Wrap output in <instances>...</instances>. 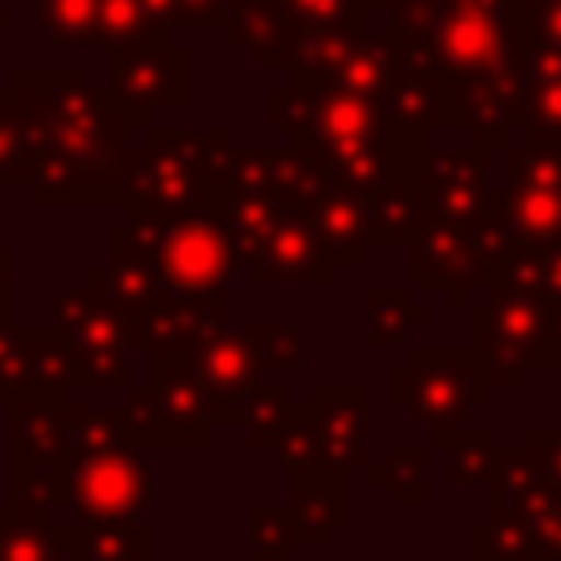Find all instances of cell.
<instances>
[{
  "label": "cell",
  "instance_id": "cell-5",
  "mask_svg": "<svg viewBox=\"0 0 561 561\" xmlns=\"http://www.w3.org/2000/svg\"><path fill=\"white\" fill-rule=\"evenodd\" d=\"M53 508H70L75 530L131 526L149 504V465L136 447H110L92 456H66L44 486Z\"/></svg>",
  "mask_w": 561,
  "mask_h": 561
},
{
  "label": "cell",
  "instance_id": "cell-23",
  "mask_svg": "<svg viewBox=\"0 0 561 561\" xmlns=\"http://www.w3.org/2000/svg\"><path fill=\"white\" fill-rule=\"evenodd\" d=\"M35 22L53 35V44H96V0H35Z\"/></svg>",
  "mask_w": 561,
  "mask_h": 561
},
{
  "label": "cell",
  "instance_id": "cell-28",
  "mask_svg": "<svg viewBox=\"0 0 561 561\" xmlns=\"http://www.w3.org/2000/svg\"><path fill=\"white\" fill-rule=\"evenodd\" d=\"M543 368H561V311H552V324H548V359Z\"/></svg>",
  "mask_w": 561,
  "mask_h": 561
},
{
  "label": "cell",
  "instance_id": "cell-31",
  "mask_svg": "<svg viewBox=\"0 0 561 561\" xmlns=\"http://www.w3.org/2000/svg\"><path fill=\"white\" fill-rule=\"evenodd\" d=\"M4 31H9V9H0V39H4Z\"/></svg>",
  "mask_w": 561,
  "mask_h": 561
},
{
  "label": "cell",
  "instance_id": "cell-16",
  "mask_svg": "<svg viewBox=\"0 0 561 561\" xmlns=\"http://www.w3.org/2000/svg\"><path fill=\"white\" fill-rule=\"evenodd\" d=\"M491 280H500V285H508V289H522V294L539 298L543 307L561 311V241L508 250V254L500 259V267H495ZM491 280H486V285H491Z\"/></svg>",
  "mask_w": 561,
  "mask_h": 561
},
{
  "label": "cell",
  "instance_id": "cell-10",
  "mask_svg": "<svg viewBox=\"0 0 561 561\" xmlns=\"http://www.w3.org/2000/svg\"><path fill=\"white\" fill-rule=\"evenodd\" d=\"M66 416L70 403L57 394H26L13 403V486L44 491L66 460Z\"/></svg>",
  "mask_w": 561,
  "mask_h": 561
},
{
  "label": "cell",
  "instance_id": "cell-1",
  "mask_svg": "<svg viewBox=\"0 0 561 561\" xmlns=\"http://www.w3.org/2000/svg\"><path fill=\"white\" fill-rule=\"evenodd\" d=\"M430 66L438 79V127H469L473 145H508L522 127L526 35L522 0H438Z\"/></svg>",
  "mask_w": 561,
  "mask_h": 561
},
{
  "label": "cell",
  "instance_id": "cell-4",
  "mask_svg": "<svg viewBox=\"0 0 561 561\" xmlns=\"http://www.w3.org/2000/svg\"><path fill=\"white\" fill-rule=\"evenodd\" d=\"M548 324H552V307H543L539 298L508 289L500 280L478 289V302L469 307V342L465 346L482 359L491 390L495 386L522 390L530 381V373L543 368Z\"/></svg>",
  "mask_w": 561,
  "mask_h": 561
},
{
  "label": "cell",
  "instance_id": "cell-7",
  "mask_svg": "<svg viewBox=\"0 0 561 561\" xmlns=\"http://www.w3.org/2000/svg\"><path fill=\"white\" fill-rule=\"evenodd\" d=\"M408 250H412V285L447 289L451 307H469V298L491 280L486 250H482V224H456V219L425 210Z\"/></svg>",
  "mask_w": 561,
  "mask_h": 561
},
{
  "label": "cell",
  "instance_id": "cell-29",
  "mask_svg": "<svg viewBox=\"0 0 561 561\" xmlns=\"http://www.w3.org/2000/svg\"><path fill=\"white\" fill-rule=\"evenodd\" d=\"M9 250L0 245V320H4V311H9Z\"/></svg>",
  "mask_w": 561,
  "mask_h": 561
},
{
  "label": "cell",
  "instance_id": "cell-24",
  "mask_svg": "<svg viewBox=\"0 0 561 561\" xmlns=\"http://www.w3.org/2000/svg\"><path fill=\"white\" fill-rule=\"evenodd\" d=\"M250 561H285V552L298 543L294 535V517L289 508H276V504H259L250 513Z\"/></svg>",
  "mask_w": 561,
  "mask_h": 561
},
{
  "label": "cell",
  "instance_id": "cell-30",
  "mask_svg": "<svg viewBox=\"0 0 561 561\" xmlns=\"http://www.w3.org/2000/svg\"><path fill=\"white\" fill-rule=\"evenodd\" d=\"M469 561H486V552H482V548H478L473 539H469Z\"/></svg>",
  "mask_w": 561,
  "mask_h": 561
},
{
  "label": "cell",
  "instance_id": "cell-11",
  "mask_svg": "<svg viewBox=\"0 0 561 561\" xmlns=\"http://www.w3.org/2000/svg\"><path fill=\"white\" fill-rule=\"evenodd\" d=\"M245 263H250V280L254 285H267L276 276L324 285L329 280V267H333L324 241L316 237V228H311V219L302 210L298 215L294 210H280L272 219V228L259 237V245L245 254Z\"/></svg>",
  "mask_w": 561,
  "mask_h": 561
},
{
  "label": "cell",
  "instance_id": "cell-33",
  "mask_svg": "<svg viewBox=\"0 0 561 561\" xmlns=\"http://www.w3.org/2000/svg\"><path fill=\"white\" fill-rule=\"evenodd\" d=\"M552 561H561V552H557V557H552Z\"/></svg>",
  "mask_w": 561,
  "mask_h": 561
},
{
  "label": "cell",
  "instance_id": "cell-12",
  "mask_svg": "<svg viewBox=\"0 0 561 561\" xmlns=\"http://www.w3.org/2000/svg\"><path fill=\"white\" fill-rule=\"evenodd\" d=\"M188 368H193L206 403H237V408H245L254 386H259V373L267 368L259 329H250L241 337H228V333L202 337L193 359H188Z\"/></svg>",
  "mask_w": 561,
  "mask_h": 561
},
{
  "label": "cell",
  "instance_id": "cell-14",
  "mask_svg": "<svg viewBox=\"0 0 561 561\" xmlns=\"http://www.w3.org/2000/svg\"><path fill=\"white\" fill-rule=\"evenodd\" d=\"M294 535L298 543H329L337 526H346V473L307 469L294 473Z\"/></svg>",
  "mask_w": 561,
  "mask_h": 561
},
{
  "label": "cell",
  "instance_id": "cell-21",
  "mask_svg": "<svg viewBox=\"0 0 561 561\" xmlns=\"http://www.w3.org/2000/svg\"><path fill=\"white\" fill-rule=\"evenodd\" d=\"M276 18H280V35H285V53L298 35H316V31H333L346 26L359 13V0H272Z\"/></svg>",
  "mask_w": 561,
  "mask_h": 561
},
{
  "label": "cell",
  "instance_id": "cell-20",
  "mask_svg": "<svg viewBox=\"0 0 561 561\" xmlns=\"http://www.w3.org/2000/svg\"><path fill=\"white\" fill-rule=\"evenodd\" d=\"M430 311L412 298V289L403 285H377L368 294V342L373 346H390V342H403L412 337L416 329H425Z\"/></svg>",
  "mask_w": 561,
  "mask_h": 561
},
{
  "label": "cell",
  "instance_id": "cell-15",
  "mask_svg": "<svg viewBox=\"0 0 561 561\" xmlns=\"http://www.w3.org/2000/svg\"><path fill=\"white\" fill-rule=\"evenodd\" d=\"M522 131L561 136V48L526 44V96Z\"/></svg>",
  "mask_w": 561,
  "mask_h": 561
},
{
  "label": "cell",
  "instance_id": "cell-25",
  "mask_svg": "<svg viewBox=\"0 0 561 561\" xmlns=\"http://www.w3.org/2000/svg\"><path fill=\"white\" fill-rule=\"evenodd\" d=\"M522 35L526 44L561 48V0H522Z\"/></svg>",
  "mask_w": 561,
  "mask_h": 561
},
{
  "label": "cell",
  "instance_id": "cell-6",
  "mask_svg": "<svg viewBox=\"0 0 561 561\" xmlns=\"http://www.w3.org/2000/svg\"><path fill=\"white\" fill-rule=\"evenodd\" d=\"M486 399L491 381L469 346H416L408 364L390 368V403L425 430L469 425V416L486 408Z\"/></svg>",
  "mask_w": 561,
  "mask_h": 561
},
{
  "label": "cell",
  "instance_id": "cell-3",
  "mask_svg": "<svg viewBox=\"0 0 561 561\" xmlns=\"http://www.w3.org/2000/svg\"><path fill=\"white\" fill-rule=\"evenodd\" d=\"M123 232L136 237V259H127V254H114V259L145 267L158 285H167L175 294H206L237 263V245H232V232L219 219V210H206V215L167 210L145 224H123Z\"/></svg>",
  "mask_w": 561,
  "mask_h": 561
},
{
  "label": "cell",
  "instance_id": "cell-19",
  "mask_svg": "<svg viewBox=\"0 0 561 561\" xmlns=\"http://www.w3.org/2000/svg\"><path fill=\"white\" fill-rule=\"evenodd\" d=\"M482 486H486V508H522L543 486L535 451L526 443L522 447H495V460H491V473Z\"/></svg>",
  "mask_w": 561,
  "mask_h": 561
},
{
  "label": "cell",
  "instance_id": "cell-2",
  "mask_svg": "<svg viewBox=\"0 0 561 561\" xmlns=\"http://www.w3.org/2000/svg\"><path fill=\"white\" fill-rule=\"evenodd\" d=\"M504 167L508 175L491 193L482 219V250L491 276L508 250L561 241V136L526 131L522 145L504 149Z\"/></svg>",
  "mask_w": 561,
  "mask_h": 561
},
{
  "label": "cell",
  "instance_id": "cell-17",
  "mask_svg": "<svg viewBox=\"0 0 561 561\" xmlns=\"http://www.w3.org/2000/svg\"><path fill=\"white\" fill-rule=\"evenodd\" d=\"M469 539L486 552V561H548V548L526 508H491L486 522L469 530Z\"/></svg>",
  "mask_w": 561,
  "mask_h": 561
},
{
  "label": "cell",
  "instance_id": "cell-8",
  "mask_svg": "<svg viewBox=\"0 0 561 561\" xmlns=\"http://www.w3.org/2000/svg\"><path fill=\"white\" fill-rule=\"evenodd\" d=\"M110 110L118 123H136L158 105H184L188 101V57L184 48L162 44H140V48H114L110 53Z\"/></svg>",
  "mask_w": 561,
  "mask_h": 561
},
{
  "label": "cell",
  "instance_id": "cell-27",
  "mask_svg": "<svg viewBox=\"0 0 561 561\" xmlns=\"http://www.w3.org/2000/svg\"><path fill=\"white\" fill-rule=\"evenodd\" d=\"M22 140H18V127L0 114V184H18V171H22Z\"/></svg>",
  "mask_w": 561,
  "mask_h": 561
},
{
  "label": "cell",
  "instance_id": "cell-26",
  "mask_svg": "<svg viewBox=\"0 0 561 561\" xmlns=\"http://www.w3.org/2000/svg\"><path fill=\"white\" fill-rule=\"evenodd\" d=\"M526 447H530L535 460H539L543 486L561 495V425H530V430H526Z\"/></svg>",
  "mask_w": 561,
  "mask_h": 561
},
{
  "label": "cell",
  "instance_id": "cell-13",
  "mask_svg": "<svg viewBox=\"0 0 561 561\" xmlns=\"http://www.w3.org/2000/svg\"><path fill=\"white\" fill-rule=\"evenodd\" d=\"M302 412L316 430V447H320L324 469L346 473L351 465L368 460V390L364 386L311 390V403Z\"/></svg>",
  "mask_w": 561,
  "mask_h": 561
},
{
  "label": "cell",
  "instance_id": "cell-32",
  "mask_svg": "<svg viewBox=\"0 0 561 561\" xmlns=\"http://www.w3.org/2000/svg\"><path fill=\"white\" fill-rule=\"evenodd\" d=\"M359 4H368V9H373V4H386V0H359Z\"/></svg>",
  "mask_w": 561,
  "mask_h": 561
},
{
  "label": "cell",
  "instance_id": "cell-18",
  "mask_svg": "<svg viewBox=\"0 0 561 561\" xmlns=\"http://www.w3.org/2000/svg\"><path fill=\"white\" fill-rule=\"evenodd\" d=\"M430 443L447 447V482L451 486H482L495 460V443L491 430L482 425H447V430H430Z\"/></svg>",
  "mask_w": 561,
  "mask_h": 561
},
{
  "label": "cell",
  "instance_id": "cell-22",
  "mask_svg": "<svg viewBox=\"0 0 561 561\" xmlns=\"http://www.w3.org/2000/svg\"><path fill=\"white\" fill-rule=\"evenodd\" d=\"M425 460H430V451L421 443H394L386 465L373 473V482L386 486V495L403 508L425 504Z\"/></svg>",
  "mask_w": 561,
  "mask_h": 561
},
{
  "label": "cell",
  "instance_id": "cell-9",
  "mask_svg": "<svg viewBox=\"0 0 561 561\" xmlns=\"http://www.w3.org/2000/svg\"><path fill=\"white\" fill-rule=\"evenodd\" d=\"M421 184H425V210L456 219V224H482L491 193H495L491 167H486V145L425 149Z\"/></svg>",
  "mask_w": 561,
  "mask_h": 561
}]
</instances>
